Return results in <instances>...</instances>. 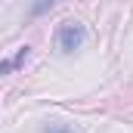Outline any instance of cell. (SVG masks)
<instances>
[{
  "label": "cell",
  "mask_w": 133,
  "mask_h": 133,
  "mask_svg": "<svg viewBox=\"0 0 133 133\" xmlns=\"http://www.w3.org/2000/svg\"><path fill=\"white\" fill-rule=\"evenodd\" d=\"M84 40H87V31H84V25L74 22V19H65V22L56 28V46H59V53H77V50L84 46Z\"/></svg>",
  "instance_id": "cell-1"
},
{
  "label": "cell",
  "mask_w": 133,
  "mask_h": 133,
  "mask_svg": "<svg viewBox=\"0 0 133 133\" xmlns=\"http://www.w3.org/2000/svg\"><path fill=\"white\" fill-rule=\"evenodd\" d=\"M28 56H31V50H28V46H19V50H16V56H9V59H3V62H0V74H12L19 65H25V62H28Z\"/></svg>",
  "instance_id": "cell-2"
},
{
  "label": "cell",
  "mask_w": 133,
  "mask_h": 133,
  "mask_svg": "<svg viewBox=\"0 0 133 133\" xmlns=\"http://www.w3.org/2000/svg\"><path fill=\"white\" fill-rule=\"evenodd\" d=\"M56 6V0H34L31 3V16H43V12H50Z\"/></svg>",
  "instance_id": "cell-3"
},
{
  "label": "cell",
  "mask_w": 133,
  "mask_h": 133,
  "mask_svg": "<svg viewBox=\"0 0 133 133\" xmlns=\"http://www.w3.org/2000/svg\"><path fill=\"white\" fill-rule=\"evenodd\" d=\"M46 133H74V130H68V127H50Z\"/></svg>",
  "instance_id": "cell-4"
}]
</instances>
